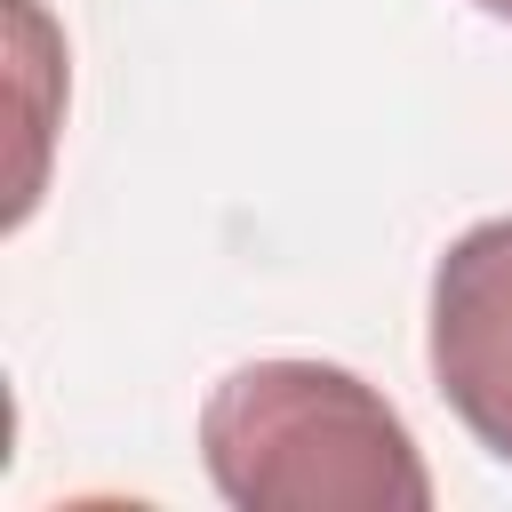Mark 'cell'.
Segmentation results:
<instances>
[{
    "mask_svg": "<svg viewBox=\"0 0 512 512\" xmlns=\"http://www.w3.org/2000/svg\"><path fill=\"white\" fill-rule=\"evenodd\" d=\"M200 464L232 512H424L408 416L336 360H240L200 400Z\"/></svg>",
    "mask_w": 512,
    "mask_h": 512,
    "instance_id": "1",
    "label": "cell"
},
{
    "mask_svg": "<svg viewBox=\"0 0 512 512\" xmlns=\"http://www.w3.org/2000/svg\"><path fill=\"white\" fill-rule=\"evenodd\" d=\"M424 352L456 424L512 464V216H488L440 248Z\"/></svg>",
    "mask_w": 512,
    "mask_h": 512,
    "instance_id": "2",
    "label": "cell"
},
{
    "mask_svg": "<svg viewBox=\"0 0 512 512\" xmlns=\"http://www.w3.org/2000/svg\"><path fill=\"white\" fill-rule=\"evenodd\" d=\"M480 16H496V24H512V0H472Z\"/></svg>",
    "mask_w": 512,
    "mask_h": 512,
    "instance_id": "3",
    "label": "cell"
}]
</instances>
